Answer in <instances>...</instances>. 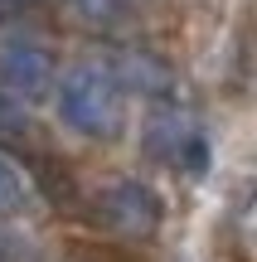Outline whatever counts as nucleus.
Wrapping results in <instances>:
<instances>
[{
	"mask_svg": "<svg viewBox=\"0 0 257 262\" xmlns=\"http://www.w3.org/2000/svg\"><path fill=\"white\" fill-rule=\"evenodd\" d=\"M58 117L87 141H107L122 126V83L102 63H78L58 83Z\"/></svg>",
	"mask_w": 257,
	"mask_h": 262,
	"instance_id": "1",
	"label": "nucleus"
},
{
	"mask_svg": "<svg viewBox=\"0 0 257 262\" xmlns=\"http://www.w3.org/2000/svg\"><path fill=\"white\" fill-rule=\"evenodd\" d=\"M54 78V58L25 29H0V93L15 102H39Z\"/></svg>",
	"mask_w": 257,
	"mask_h": 262,
	"instance_id": "2",
	"label": "nucleus"
},
{
	"mask_svg": "<svg viewBox=\"0 0 257 262\" xmlns=\"http://www.w3.org/2000/svg\"><path fill=\"white\" fill-rule=\"evenodd\" d=\"M102 209L126 233H155V224H160V199H155L141 180H116L102 194Z\"/></svg>",
	"mask_w": 257,
	"mask_h": 262,
	"instance_id": "3",
	"label": "nucleus"
},
{
	"mask_svg": "<svg viewBox=\"0 0 257 262\" xmlns=\"http://www.w3.org/2000/svg\"><path fill=\"white\" fill-rule=\"evenodd\" d=\"M39 214V189L15 160L0 150V219H34Z\"/></svg>",
	"mask_w": 257,
	"mask_h": 262,
	"instance_id": "4",
	"label": "nucleus"
},
{
	"mask_svg": "<svg viewBox=\"0 0 257 262\" xmlns=\"http://www.w3.org/2000/svg\"><path fill=\"white\" fill-rule=\"evenodd\" d=\"M15 117H10V107H5V97H0V126H10Z\"/></svg>",
	"mask_w": 257,
	"mask_h": 262,
	"instance_id": "5",
	"label": "nucleus"
}]
</instances>
